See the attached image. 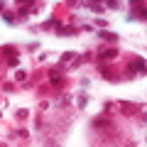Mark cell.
<instances>
[{"instance_id": "6da1fadb", "label": "cell", "mask_w": 147, "mask_h": 147, "mask_svg": "<svg viewBox=\"0 0 147 147\" xmlns=\"http://www.w3.org/2000/svg\"><path fill=\"white\" fill-rule=\"evenodd\" d=\"M142 71H145V61H142V59L130 61V74H142Z\"/></svg>"}, {"instance_id": "7a4b0ae2", "label": "cell", "mask_w": 147, "mask_h": 147, "mask_svg": "<svg viewBox=\"0 0 147 147\" xmlns=\"http://www.w3.org/2000/svg\"><path fill=\"white\" fill-rule=\"evenodd\" d=\"M49 81H52V86H61V76H59L57 71H52V74H49Z\"/></svg>"}, {"instance_id": "3957f363", "label": "cell", "mask_w": 147, "mask_h": 147, "mask_svg": "<svg viewBox=\"0 0 147 147\" xmlns=\"http://www.w3.org/2000/svg\"><path fill=\"white\" fill-rule=\"evenodd\" d=\"M103 57H105V59H113V57H118V49H105V52H103Z\"/></svg>"}, {"instance_id": "277c9868", "label": "cell", "mask_w": 147, "mask_h": 147, "mask_svg": "<svg viewBox=\"0 0 147 147\" xmlns=\"http://www.w3.org/2000/svg\"><path fill=\"white\" fill-rule=\"evenodd\" d=\"M3 54L10 57V59H15V57H12V54H15V47H3Z\"/></svg>"}, {"instance_id": "5b68a950", "label": "cell", "mask_w": 147, "mask_h": 147, "mask_svg": "<svg viewBox=\"0 0 147 147\" xmlns=\"http://www.w3.org/2000/svg\"><path fill=\"white\" fill-rule=\"evenodd\" d=\"M86 7H91L93 12H100V5H96V3H86Z\"/></svg>"}, {"instance_id": "8992f818", "label": "cell", "mask_w": 147, "mask_h": 147, "mask_svg": "<svg viewBox=\"0 0 147 147\" xmlns=\"http://www.w3.org/2000/svg\"><path fill=\"white\" fill-rule=\"evenodd\" d=\"M100 37H103V39H118V37L110 34V32H100Z\"/></svg>"}, {"instance_id": "52a82bcc", "label": "cell", "mask_w": 147, "mask_h": 147, "mask_svg": "<svg viewBox=\"0 0 147 147\" xmlns=\"http://www.w3.org/2000/svg\"><path fill=\"white\" fill-rule=\"evenodd\" d=\"M3 20H5L7 25H12V22H15V17H12V15H3Z\"/></svg>"}]
</instances>
